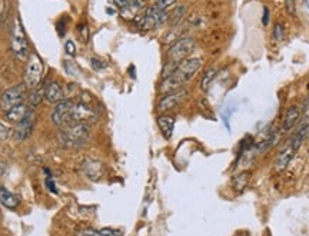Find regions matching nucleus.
I'll return each mask as SVG.
<instances>
[{
  "mask_svg": "<svg viewBox=\"0 0 309 236\" xmlns=\"http://www.w3.org/2000/svg\"><path fill=\"white\" fill-rule=\"evenodd\" d=\"M90 126L88 123H73L60 129L59 140L65 148H82L88 143Z\"/></svg>",
  "mask_w": 309,
  "mask_h": 236,
  "instance_id": "obj_1",
  "label": "nucleus"
},
{
  "mask_svg": "<svg viewBox=\"0 0 309 236\" xmlns=\"http://www.w3.org/2000/svg\"><path fill=\"white\" fill-rule=\"evenodd\" d=\"M10 49L19 60H26L29 58V43H28L26 33H25L22 20L19 19V16L15 17L13 26L10 30Z\"/></svg>",
  "mask_w": 309,
  "mask_h": 236,
  "instance_id": "obj_2",
  "label": "nucleus"
},
{
  "mask_svg": "<svg viewBox=\"0 0 309 236\" xmlns=\"http://www.w3.org/2000/svg\"><path fill=\"white\" fill-rule=\"evenodd\" d=\"M195 46H196V42L193 37H189V36L179 37L176 42L169 47V50L166 53V62L179 66L180 62L188 59V56L193 52Z\"/></svg>",
  "mask_w": 309,
  "mask_h": 236,
  "instance_id": "obj_3",
  "label": "nucleus"
},
{
  "mask_svg": "<svg viewBox=\"0 0 309 236\" xmlns=\"http://www.w3.org/2000/svg\"><path fill=\"white\" fill-rule=\"evenodd\" d=\"M43 79V62L40 56L34 52H32L28 58L26 69H25V86L28 89L36 88L37 85L42 83Z\"/></svg>",
  "mask_w": 309,
  "mask_h": 236,
  "instance_id": "obj_4",
  "label": "nucleus"
},
{
  "mask_svg": "<svg viewBox=\"0 0 309 236\" xmlns=\"http://www.w3.org/2000/svg\"><path fill=\"white\" fill-rule=\"evenodd\" d=\"M72 107H73V101L70 99H63L55 104L52 110V123L56 125L58 128L63 129L66 126L72 125Z\"/></svg>",
  "mask_w": 309,
  "mask_h": 236,
  "instance_id": "obj_5",
  "label": "nucleus"
},
{
  "mask_svg": "<svg viewBox=\"0 0 309 236\" xmlns=\"http://www.w3.org/2000/svg\"><path fill=\"white\" fill-rule=\"evenodd\" d=\"M99 119V112L86 102H73L72 107V125L73 123H92Z\"/></svg>",
  "mask_w": 309,
  "mask_h": 236,
  "instance_id": "obj_6",
  "label": "nucleus"
},
{
  "mask_svg": "<svg viewBox=\"0 0 309 236\" xmlns=\"http://www.w3.org/2000/svg\"><path fill=\"white\" fill-rule=\"evenodd\" d=\"M25 98H26V86L16 85L13 88L7 89L0 96V107H1L3 112H9L12 107L23 103Z\"/></svg>",
  "mask_w": 309,
  "mask_h": 236,
  "instance_id": "obj_7",
  "label": "nucleus"
},
{
  "mask_svg": "<svg viewBox=\"0 0 309 236\" xmlns=\"http://www.w3.org/2000/svg\"><path fill=\"white\" fill-rule=\"evenodd\" d=\"M201 67H202V59L201 58H188V59L179 63L176 70L172 74H175L177 79L182 82V85H185L201 70Z\"/></svg>",
  "mask_w": 309,
  "mask_h": 236,
  "instance_id": "obj_8",
  "label": "nucleus"
},
{
  "mask_svg": "<svg viewBox=\"0 0 309 236\" xmlns=\"http://www.w3.org/2000/svg\"><path fill=\"white\" fill-rule=\"evenodd\" d=\"M186 98H188V90L186 89L180 88L177 89V90H173V92H169V93L163 95L162 99L159 101V103H158V112L161 115H163V113H166V112H169V110L177 107Z\"/></svg>",
  "mask_w": 309,
  "mask_h": 236,
  "instance_id": "obj_9",
  "label": "nucleus"
},
{
  "mask_svg": "<svg viewBox=\"0 0 309 236\" xmlns=\"http://www.w3.org/2000/svg\"><path fill=\"white\" fill-rule=\"evenodd\" d=\"M33 128H34V113L33 110H30L26 118L20 120L19 123H16L15 129H13V139L16 142H23L29 139L33 132Z\"/></svg>",
  "mask_w": 309,
  "mask_h": 236,
  "instance_id": "obj_10",
  "label": "nucleus"
},
{
  "mask_svg": "<svg viewBox=\"0 0 309 236\" xmlns=\"http://www.w3.org/2000/svg\"><path fill=\"white\" fill-rule=\"evenodd\" d=\"M301 115H302V110H301L299 106L294 104V106L288 107L286 112H285V116L282 119V123H280V133H286L289 132V131H292L295 125L298 123V120L301 119Z\"/></svg>",
  "mask_w": 309,
  "mask_h": 236,
  "instance_id": "obj_11",
  "label": "nucleus"
},
{
  "mask_svg": "<svg viewBox=\"0 0 309 236\" xmlns=\"http://www.w3.org/2000/svg\"><path fill=\"white\" fill-rule=\"evenodd\" d=\"M82 169H83V173L89 177L90 180H99L103 176V170H104V166L101 161H96V159H86L85 162L82 163Z\"/></svg>",
  "mask_w": 309,
  "mask_h": 236,
  "instance_id": "obj_12",
  "label": "nucleus"
},
{
  "mask_svg": "<svg viewBox=\"0 0 309 236\" xmlns=\"http://www.w3.org/2000/svg\"><path fill=\"white\" fill-rule=\"evenodd\" d=\"M65 92L56 80H50L49 83L44 85V99L49 103H58L65 99Z\"/></svg>",
  "mask_w": 309,
  "mask_h": 236,
  "instance_id": "obj_13",
  "label": "nucleus"
},
{
  "mask_svg": "<svg viewBox=\"0 0 309 236\" xmlns=\"http://www.w3.org/2000/svg\"><path fill=\"white\" fill-rule=\"evenodd\" d=\"M32 110L28 104L22 103V104H17L15 107H12L9 112H4V119L7 120V122H10V123H19L20 120H23V119L26 118L28 115H29V112Z\"/></svg>",
  "mask_w": 309,
  "mask_h": 236,
  "instance_id": "obj_14",
  "label": "nucleus"
},
{
  "mask_svg": "<svg viewBox=\"0 0 309 236\" xmlns=\"http://www.w3.org/2000/svg\"><path fill=\"white\" fill-rule=\"evenodd\" d=\"M294 155L295 150L291 145L285 146V148L282 149L279 153H278V156H276V159H275V169H276L278 172L285 170V169L288 168V165H289L291 161H292Z\"/></svg>",
  "mask_w": 309,
  "mask_h": 236,
  "instance_id": "obj_15",
  "label": "nucleus"
},
{
  "mask_svg": "<svg viewBox=\"0 0 309 236\" xmlns=\"http://www.w3.org/2000/svg\"><path fill=\"white\" fill-rule=\"evenodd\" d=\"M156 122H158V126H159V129L162 132L163 137L165 139H171L172 135H173V129H175V118L163 113V115L158 116Z\"/></svg>",
  "mask_w": 309,
  "mask_h": 236,
  "instance_id": "obj_16",
  "label": "nucleus"
},
{
  "mask_svg": "<svg viewBox=\"0 0 309 236\" xmlns=\"http://www.w3.org/2000/svg\"><path fill=\"white\" fill-rule=\"evenodd\" d=\"M142 9H145V0H131V3L119 12L125 19H135Z\"/></svg>",
  "mask_w": 309,
  "mask_h": 236,
  "instance_id": "obj_17",
  "label": "nucleus"
},
{
  "mask_svg": "<svg viewBox=\"0 0 309 236\" xmlns=\"http://www.w3.org/2000/svg\"><path fill=\"white\" fill-rule=\"evenodd\" d=\"M0 203L7 209H16L20 203V199L6 188H0Z\"/></svg>",
  "mask_w": 309,
  "mask_h": 236,
  "instance_id": "obj_18",
  "label": "nucleus"
},
{
  "mask_svg": "<svg viewBox=\"0 0 309 236\" xmlns=\"http://www.w3.org/2000/svg\"><path fill=\"white\" fill-rule=\"evenodd\" d=\"M145 12H146L147 15H150L153 17V20L156 22V26H158V28L165 25V23L168 22V17H169L165 10L159 9V7L155 6V4H153V6H147L146 9H145Z\"/></svg>",
  "mask_w": 309,
  "mask_h": 236,
  "instance_id": "obj_19",
  "label": "nucleus"
},
{
  "mask_svg": "<svg viewBox=\"0 0 309 236\" xmlns=\"http://www.w3.org/2000/svg\"><path fill=\"white\" fill-rule=\"evenodd\" d=\"M250 179V172H242V173H238L235 176L232 177V186H234V189H235L236 192H242L245 188H246V185H248V182H249Z\"/></svg>",
  "mask_w": 309,
  "mask_h": 236,
  "instance_id": "obj_20",
  "label": "nucleus"
},
{
  "mask_svg": "<svg viewBox=\"0 0 309 236\" xmlns=\"http://www.w3.org/2000/svg\"><path fill=\"white\" fill-rule=\"evenodd\" d=\"M43 98H44V85L43 83H40V85H37L36 88H33L30 90L29 103L32 104V107H36V106H39V104L42 103Z\"/></svg>",
  "mask_w": 309,
  "mask_h": 236,
  "instance_id": "obj_21",
  "label": "nucleus"
},
{
  "mask_svg": "<svg viewBox=\"0 0 309 236\" xmlns=\"http://www.w3.org/2000/svg\"><path fill=\"white\" fill-rule=\"evenodd\" d=\"M76 236H122L120 232L118 231H113V229H102V231H98V229H82L79 231Z\"/></svg>",
  "mask_w": 309,
  "mask_h": 236,
  "instance_id": "obj_22",
  "label": "nucleus"
},
{
  "mask_svg": "<svg viewBox=\"0 0 309 236\" xmlns=\"http://www.w3.org/2000/svg\"><path fill=\"white\" fill-rule=\"evenodd\" d=\"M215 77H216V69H215V67L207 69L205 73H204V76H202V80H201V89H202L204 92H207L209 88L212 86V83H213Z\"/></svg>",
  "mask_w": 309,
  "mask_h": 236,
  "instance_id": "obj_23",
  "label": "nucleus"
},
{
  "mask_svg": "<svg viewBox=\"0 0 309 236\" xmlns=\"http://www.w3.org/2000/svg\"><path fill=\"white\" fill-rule=\"evenodd\" d=\"M185 13H186L185 6H176V7L172 10V13L169 15V17H168L169 23H171L172 26H176V25H179V23L182 22V19H183Z\"/></svg>",
  "mask_w": 309,
  "mask_h": 236,
  "instance_id": "obj_24",
  "label": "nucleus"
},
{
  "mask_svg": "<svg viewBox=\"0 0 309 236\" xmlns=\"http://www.w3.org/2000/svg\"><path fill=\"white\" fill-rule=\"evenodd\" d=\"M274 39L275 40H278V42H280V40H283V37H285V28H283V25L282 23H276L275 25V28H274Z\"/></svg>",
  "mask_w": 309,
  "mask_h": 236,
  "instance_id": "obj_25",
  "label": "nucleus"
},
{
  "mask_svg": "<svg viewBox=\"0 0 309 236\" xmlns=\"http://www.w3.org/2000/svg\"><path fill=\"white\" fill-rule=\"evenodd\" d=\"M175 3H176V0H156V4H155V6H158L159 9H162L165 12H168V9L173 7Z\"/></svg>",
  "mask_w": 309,
  "mask_h": 236,
  "instance_id": "obj_26",
  "label": "nucleus"
},
{
  "mask_svg": "<svg viewBox=\"0 0 309 236\" xmlns=\"http://www.w3.org/2000/svg\"><path fill=\"white\" fill-rule=\"evenodd\" d=\"M65 50H66V53H68L70 58H74V56H76V44H74L73 40H68V42L65 43Z\"/></svg>",
  "mask_w": 309,
  "mask_h": 236,
  "instance_id": "obj_27",
  "label": "nucleus"
},
{
  "mask_svg": "<svg viewBox=\"0 0 309 236\" xmlns=\"http://www.w3.org/2000/svg\"><path fill=\"white\" fill-rule=\"evenodd\" d=\"M44 183H46V188L50 191L52 193H55V195H58L59 191H58V188H56V183L53 182V179L52 176H46V180H44Z\"/></svg>",
  "mask_w": 309,
  "mask_h": 236,
  "instance_id": "obj_28",
  "label": "nucleus"
},
{
  "mask_svg": "<svg viewBox=\"0 0 309 236\" xmlns=\"http://www.w3.org/2000/svg\"><path fill=\"white\" fill-rule=\"evenodd\" d=\"M285 9L288 15L294 16L296 12V0H285Z\"/></svg>",
  "mask_w": 309,
  "mask_h": 236,
  "instance_id": "obj_29",
  "label": "nucleus"
},
{
  "mask_svg": "<svg viewBox=\"0 0 309 236\" xmlns=\"http://www.w3.org/2000/svg\"><path fill=\"white\" fill-rule=\"evenodd\" d=\"M90 66L95 69V70H102L106 67V63L101 59H96V58H92L90 59Z\"/></svg>",
  "mask_w": 309,
  "mask_h": 236,
  "instance_id": "obj_30",
  "label": "nucleus"
},
{
  "mask_svg": "<svg viewBox=\"0 0 309 236\" xmlns=\"http://www.w3.org/2000/svg\"><path fill=\"white\" fill-rule=\"evenodd\" d=\"M79 33H80V36H82V39L85 40V42H88L89 39V28L86 25H82L80 28H79Z\"/></svg>",
  "mask_w": 309,
  "mask_h": 236,
  "instance_id": "obj_31",
  "label": "nucleus"
},
{
  "mask_svg": "<svg viewBox=\"0 0 309 236\" xmlns=\"http://www.w3.org/2000/svg\"><path fill=\"white\" fill-rule=\"evenodd\" d=\"M262 23L268 26V23H269V9L268 7H264V17H262Z\"/></svg>",
  "mask_w": 309,
  "mask_h": 236,
  "instance_id": "obj_32",
  "label": "nucleus"
},
{
  "mask_svg": "<svg viewBox=\"0 0 309 236\" xmlns=\"http://www.w3.org/2000/svg\"><path fill=\"white\" fill-rule=\"evenodd\" d=\"M7 135H9L7 129H6L3 125H0V137H1V139H6V137H7Z\"/></svg>",
  "mask_w": 309,
  "mask_h": 236,
  "instance_id": "obj_33",
  "label": "nucleus"
},
{
  "mask_svg": "<svg viewBox=\"0 0 309 236\" xmlns=\"http://www.w3.org/2000/svg\"><path fill=\"white\" fill-rule=\"evenodd\" d=\"M235 236H250V235L248 234V232H239V234H238V235H235Z\"/></svg>",
  "mask_w": 309,
  "mask_h": 236,
  "instance_id": "obj_34",
  "label": "nucleus"
},
{
  "mask_svg": "<svg viewBox=\"0 0 309 236\" xmlns=\"http://www.w3.org/2000/svg\"><path fill=\"white\" fill-rule=\"evenodd\" d=\"M107 13L110 15V13H115V10L113 9H107Z\"/></svg>",
  "mask_w": 309,
  "mask_h": 236,
  "instance_id": "obj_35",
  "label": "nucleus"
}]
</instances>
